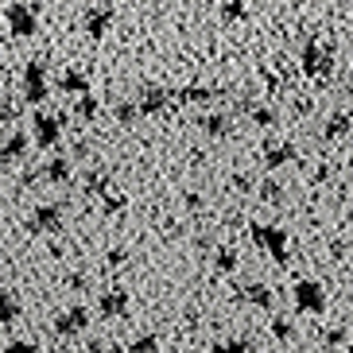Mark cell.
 Returning a JSON list of instances; mask_svg holds the SVG:
<instances>
[{
    "label": "cell",
    "instance_id": "cell-9",
    "mask_svg": "<svg viewBox=\"0 0 353 353\" xmlns=\"http://www.w3.org/2000/svg\"><path fill=\"white\" fill-rule=\"evenodd\" d=\"M252 303H256V307H268V291H264V288H252Z\"/></svg>",
    "mask_w": 353,
    "mask_h": 353
},
{
    "label": "cell",
    "instance_id": "cell-6",
    "mask_svg": "<svg viewBox=\"0 0 353 353\" xmlns=\"http://www.w3.org/2000/svg\"><path fill=\"white\" fill-rule=\"evenodd\" d=\"M128 350H132V353H152V350H156V338L148 334V338H140V342H136V345H128Z\"/></svg>",
    "mask_w": 353,
    "mask_h": 353
},
{
    "label": "cell",
    "instance_id": "cell-2",
    "mask_svg": "<svg viewBox=\"0 0 353 353\" xmlns=\"http://www.w3.org/2000/svg\"><path fill=\"white\" fill-rule=\"evenodd\" d=\"M295 299H299L303 311H322V291L314 288V283H303V288L295 291Z\"/></svg>",
    "mask_w": 353,
    "mask_h": 353
},
{
    "label": "cell",
    "instance_id": "cell-10",
    "mask_svg": "<svg viewBox=\"0 0 353 353\" xmlns=\"http://www.w3.org/2000/svg\"><path fill=\"white\" fill-rule=\"evenodd\" d=\"M105 353H132V350H121V345H113V350H105Z\"/></svg>",
    "mask_w": 353,
    "mask_h": 353
},
{
    "label": "cell",
    "instance_id": "cell-8",
    "mask_svg": "<svg viewBox=\"0 0 353 353\" xmlns=\"http://www.w3.org/2000/svg\"><path fill=\"white\" fill-rule=\"evenodd\" d=\"M4 353H39V350H35L32 342H12V345H8V350H4Z\"/></svg>",
    "mask_w": 353,
    "mask_h": 353
},
{
    "label": "cell",
    "instance_id": "cell-4",
    "mask_svg": "<svg viewBox=\"0 0 353 353\" xmlns=\"http://www.w3.org/2000/svg\"><path fill=\"white\" fill-rule=\"evenodd\" d=\"M12 319H16V299L0 295V322H12Z\"/></svg>",
    "mask_w": 353,
    "mask_h": 353
},
{
    "label": "cell",
    "instance_id": "cell-7",
    "mask_svg": "<svg viewBox=\"0 0 353 353\" xmlns=\"http://www.w3.org/2000/svg\"><path fill=\"white\" fill-rule=\"evenodd\" d=\"M121 311H125L121 295H109V299H105V314H121Z\"/></svg>",
    "mask_w": 353,
    "mask_h": 353
},
{
    "label": "cell",
    "instance_id": "cell-5",
    "mask_svg": "<svg viewBox=\"0 0 353 353\" xmlns=\"http://www.w3.org/2000/svg\"><path fill=\"white\" fill-rule=\"evenodd\" d=\"M249 342H225V345H214V353H245Z\"/></svg>",
    "mask_w": 353,
    "mask_h": 353
},
{
    "label": "cell",
    "instance_id": "cell-3",
    "mask_svg": "<svg viewBox=\"0 0 353 353\" xmlns=\"http://www.w3.org/2000/svg\"><path fill=\"white\" fill-rule=\"evenodd\" d=\"M272 334H276L280 342H288V338H295V326H291L288 319H276V322H272Z\"/></svg>",
    "mask_w": 353,
    "mask_h": 353
},
{
    "label": "cell",
    "instance_id": "cell-1",
    "mask_svg": "<svg viewBox=\"0 0 353 353\" xmlns=\"http://www.w3.org/2000/svg\"><path fill=\"white\" fill-rule=\"evenodd\" d=\"M85 322H90V319H85V311H78V307H74L70 314H59V319H54V334H63V338H66V334H78Z\"/></svg>",
    "mask_w": 353,
    "mask_h": 353
}]
</instances>
